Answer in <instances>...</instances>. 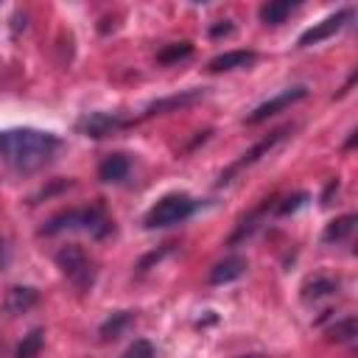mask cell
I'll use <instances>...</instances> for the list:
<instances>
[{
    "instance_id": "cell-1",
    "label": "cell",
    "mask_w": 358,
    "mask_h": 358,
    "mask_svg": "<svg viewBox=\"0 0 358 358\" xmlns=\"http://www.w3.org/2000/svg\"><path fill=\"white\" fill-rule=\"evenodd\" d=\"M59 148H62V140L53 131H42L31 126L0 131V159L6 168L22 176L42 171L56 157Z\"/></svg>"
},
{
    "instance_id": "cell-2",
    "label": "cell",
    "mask_w": 358,
    "mask_h": 358,
    "mask_svg": "<svg viewBox=\"0 0 358 358\" xmlns=\"http://www.w3.org/2000/svg\"><path fill=\"white\" fill-rule=\"evenodd\" d=\"M70 229L90 232L92 238H103V235L112 232V218L106 215V210L101 204L70 207V210H62V213L50 215L39 227V235H59V232H70Z\"/></svg>"
},
{
    "instance_id": "cell-3",
    "label": "cell",
    "mask_w": 358,
    "mask_h": 358,
    "mask_svg": "<svg viewBox=\"0 0 358 358\" xmlns=\"http://www.w3.org/2000/svg\"><path fill=\"white\" fill-rule=\"evenodd\" d=\"M199 210V201L187 193H165L162 199H157L148 213L143 215V227L145 229H168L173 224L187 221L193 213Z\"/></svg>"
},
{
    "instance_id": "cell-4",
    "label": "cell",
    "mask_w": 358,
    "mask_h": 358,
    "mask_svg": "<svg viewBox=\"0 0 358 358\" xmlns=\"http://www.w3.org/2000/svg\"><path fill=\"white\" fill-rule=\"evenodd\" d=\"M56 266L62 268V274L78 288V291H90L95 285V263L92 257L78 246V243H67L56 252Z\"/></svg>"
},
{
    "instance_id": "cell-5",
    "label": "cell",
    "mask_w": 358,
    "mask_h": 358,
    "mask_svg": "<svg viewBox=\"0 0 358 358\" xmlns=\"http://www.w3.org/2000/svg\"><path fill=\"white\" fill-rule=\"evenodd\" d=\"M302 98H308V87L305 84H294V87H285V90H280L277 95H271V98H266L263 103H257L246 117H243V123H249V126H257V123H263V120H268V117H274L277 112H285L288 106H294V103H299Z\"/></svg>"
},
{
    "instance_id": "cell-6",
    "label": "cell",
    "mask_w": 358,
    "mask_h": 358,
    "mask_svg": "<svg viewBox=\"0 0 358 358\" xmlns=\"http://www.w3.org/2000/svg\"><path fill=\"white\" fill-rule=\"evenodd\" d=\"M288 131H291L288 126H285V129H277V131H271L268 137H263L260 143H255L249 151H243V154H241V157H238L227 171H221V176H218V187H221V185H229L238 173H243L246 168H252L255 162H260V159H263V157H266V154H268L280 140H285V134H288Z\"/></svg>"
},
{
    "instance_id": "cell-7",
    "label": "cell",
    "mask_w": 358,
    "mask_h": 358,
    "mask_svg": "<svg viewBox=\"0 0 358 358\" xmlns=\"http://www.w3.org/2000/svg\"><path fill=\"white\" fill-rule=\"evenodd\" d=\"M129 126H134V117H126L120 112H90L78 120V131L87 137H109Z\"/></svg>"
},
{
    "instance_id": "cell-8",
    "label": "cell",
    "mask_w": 358,
    "mask_h": 358,
    "mask_svg": "<svg viewBox=\"0 0 358 358\" xmlns=\"http://www.w3.org/2000/svg\"><path fill=\"white\" fill-rule=\"evenodd\" d=\"M352 20V11L350 8H338L336 14H330V17H324L322 22H316L313 28H308L302 36H299V48H310V45H319V42H324V39H330L333 34H338L347 22Z\"/></svg>"
},
{
    "instance_id": "cell-9",
    "label": "cell",
    "mask_w": 358,
    "mask_h": 358,
    "mask_svg": "<svg viewBox=\"0 0 358 358\" xmlns=\"http://www.w3.org/2000/svg\"><path fill=\"white\" fill-rule=\"evenodd\" d=\"M201 98H204V90H199V87H193V90H182V92H173V95H168V98H159V101L148 103V106L143 109V115L137 117V123H140V120H145V117H154V115L179 112V109H185V106H193V103H196V101H201Z\"/></svg>"
},
{
    "instance_id": "cell-10",
    "label": "cell",
    "mask_w": 358,
    "mask_h": 358,
    "mask_svg": "<svg viewBox=\"0 0 358 358\" xmlns=\"http://www.w3.org/2000/svg\"><path fill=\"white\" fill-rule=\"evenodd\" d=\"M257 62V53L255 50H227V53H218L215 59L207 62V70L210 73H229V70H243V67H252Z\"/></svg>"
},
{
    "instance_id": "cell-11",
    "label": "cell",
    "mask_w": 358,
    "mask_h": 358,
    "mask_svg": "<svg viewBox=\"0 0 358 358\" xmlns=\"http://www.w3.org/2000/svg\"><path fill=\"white\" fill-rule=\"evenodd\" d=\"M36 302H39L36 288H31V285H14V288H8L6 299H3V310L11 313V316H20V313H28Z\"/></svg>"
},
{
    "instance_id": "cell-12",
    "label": "cell",
    "mask_w": 358,
    "mask_h": 358,
    "mask_svg": "<svg viewBox=\"0 0 358 358\" xmlns=\"http://www.w3.org/2000/svg\"><path fill=\"white\" fill-rule=\"evenodd\" d=\"M271 201H274V199H263V201H260V204H257V207H255V210H252L249 215H243V218L238 221L235 232L229 235V243H232V246H235V243H241V241H246V238H249V235H252V232H255V229L260 227L263 215H266V213L271 210Z\"/></svg>"
},
{
    "instance_id": "cell-13",
    "label": "cell",
    "mask_w": 358,
    "mask_h": 358,
    "mask_svg": "<svg viewBox=\"0 0 358 358\" xmlns=\"http://www.w3.org/2000/svg\"><path fill=\"white\" fill-rule=\"evenodd\" d=\"M131 171V159L126 154H109L98 165V179L101 182H123Z\"/></svg>"
},
{
    "instance_id": "cell-14",
    "label": "cell",
    "mask_w": 358,
    "mask_h": 358,
    "mask_svg": "<svg viewBox=\"0 0 358 358\" xmlns=\"http://www.w3.org/2000/svg\"><path fill=\"white\" fill-rule=\"evenodd\" d=\"M243 271H246V260H243V257H238V255H229V257L218 260V263L210 268V282H213V285L232 282V280H238Z\"/></svg>"
},
{
    "instance_id": "cell-15",
    "label": "cell",
    "mask_w": 358,
    "mask_h": 358,
    "mask_svg": "<svg viewBox=\"0 0 358 358\" xmlns=\"http://www.w3.org/2000/svg\"><path fill=\"white\" fill-rule=\"evenodd\" d=\"M355 224H358V218H355L352 213L338 215V218H333V221L324 227L322 241H324V243H341V241H347V238L355 232Z\"/></svg>"
},
{
    "instance_id": "cell-16",
    "label": "cell",
    "mask_w": 358,
    "mask_h": 358,
    "mask_svg": "<svg viewBox=\"0 0 358 358\" xmlns=\"http://www.w3.org/2000/svg\"><path fill=\"white\" fill-rule=\"evenodd\" d=\"M131 324H134V313H131V310H117V313H112V316L101 324L98 333H101L103 341H115V338H120Z\"/></svg>"
},
{
    "instance_id": "cell-17",
    "label": "cell",
    "mask_w": 358,
    "mask_h": 358,
    "mask_svg": "<svg viewBox=\"0 0 358 358\" xmlns=\"http://www.w3.org/2000/svg\"><path fill=\"white\" fill-rule=\"evenodd\" d=\"M338 288H341V282L333 280V277H313L310 282H305L302 299H305V302H316V299H324V296L338 294Z\"/></svg>"
},
{
    "instance_id": "cell-18",
    "label": "cell",
    "mask_w": 358,
    "mask_h": 358,
    "mask_svg": "<svg viewBox=\"0 0 358 358\" xmlns=\"http://www.w3.org/2000/svg\"><path fill=\"white\" fill-rule=\"evenodd\" d=\"M299 3H291V0H280V3H263L260 6V20L266 25H280L291 17V11H296Z\"/></svg>"
},
{
    "instance_id": "cell-19",
    "label": "cell",
    "mask_w": 358,
    "mask_h": 358,
    "mask_svg": "<svg viewBox=\"0 0 358 358\" xmlns=\"http://www.w3.org/2000/svg\"><path fill=\"white\" fill-rule=\"evenodd\" d=\"M42 344H45V330L36 327V330H31L28 336H22V341H20L17 350H14V358H36V355L42 352Z\"/></svg>"
},
{
    "instance_id": "cell-20",
    "label": "cell",
    "mask_w": 358,
    "mask_h": 358,
    "mask_svg": "<svg viewBox=\"0 0 358 358\" xmlns=\"http://www.w3.org/2000/svg\"><path fill=\"white\" fill-rule=\"evenodd\" d=\"M193 53V45L190 42H173V45H165L159 53H157V59L162 62V64H176V62H182V59H187Z\"/></svg>"
},
{
    "instance_id": "cell-21",
    "label": "cell",
    "mask_w": 358,
    "mask_h": 358,
    "mask_svg": "<svg viewBox=\"0 0 358 358\" xmlns=\"http://www.w3.org/2000/svg\"><path fill=\"white\" fill-rule=\"evenodd\" d=\"M327 333H330V338H336V341H352V338H355V319L347 316V319L336 322Z\"/></svg>"
},
{
    "instance_id": "cell-22",
    "label": "cell",
    "mask_w": 358,
    "mask_h": 358,
    "mask_svg": "<svg viewBox=\"0 0 358 358\" xmlns=\"http://www.w3.org/2000/svg\"><path fill=\"white\" fill-rule=\"evenodd\" d=\"M120 358H157V350H154V344L148 338H137Z\"/></svg>"
},
{
    "instance_id": "cell-23",
    "label": "cell",
    "mask_w": 358,
    "mask_h": 358,
    "mask_svg": "<svg viewBox=\"0 0 358 358\" xmlns=\"http://www.w3.org/2000/svg\"><path fill=\"white\" fill-rule=\"evenodd\" d=\"M305 199H308V193H294V196L282 199V204H277V215H288V213H294Z\"/></svg>"
},
{
    "instance_id": "cell-24",
    "label": "cell",
    "mask_w": 358,
    "mask_h": 358,
    "mask_svg": "<svg viewBox=\"0 0 358 358\" xmlns=\"http://www.w3.org/2000/svg\"><path fill=\"white\" fill-rule=\"evenodd\" d=\"M213 36H221V34H232V22H224V25H215L213 31H210Z\"/></svg>"
},
{
    "instance_id": "cell-25",
    "label": "cell",
    "mask_w": 358,
    "mask_h": 358,
    "mask_svg": "<svg viewBox=\"0 0 358 358\" xmlns=\"http://www.w3.org/2000/svg\"><path fill=\"white\" fill-rule=\"evenodd\" d=\"M3 263H6V241L0 238V268H3Z\"/></svg>"
},
{
    "instance_id": "cell-26",
    "label": "cell",
    "mask_w": 358,
    "mask_h": 358,
    "mask_svg": "<svg viewBox=\"0 0 358 358\" xmlns=\"http://www.w3.org/2000/svg\"><path fill=\"white\" fill-rule=\"evenodd\" d=\"M238 358H268L266 352H246V355H238Z\"/></svg>"
}]
</instances>
